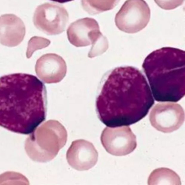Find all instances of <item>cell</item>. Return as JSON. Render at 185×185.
<instances>
[{
	"instance_id": "cell-1",
	"label": "cell",
	"mask_w": 185,
	"mask_h": 185,
	"mask_svg": "<svg viewBox=\"0 0 185 185\" xmlns=\"http://www.w3.org/2000/svg\"><path fill=\"white\" fill-rule=\"evenodd\" d=\"M153 104L151 90L142 72L134 67H119L102 80L95 110L106 126H130L143 119Z\"/></svg>"
},
{
	"instance_id": "cell-16",
	"label": "cell",
	"mask_w": 185,
	"mask_h": 185,
	"mask_svg": "<svg viewBox=\"0 0 185 185\" xmlns=\"http://www.w3.org/2000/svg\"><path fill=\"white\" fill-rule=\"evenodd\" d=\"M29 184L25 176L20 173L7 171L0 175V184Z\"/></svg>"
},
{
	"instance_id": "cell-5",
	"label": "cell",
	"mask_w": 185,
	"mask_h": 185,
	"mask_svg": "<svg viewBox=\"0 0 185 185\" xmlns=\"http://www.w3.org/2000/svg\"><path fill=\"white\" fill-rule=\"evenodd\" d=\"M150 10L145 0H127L115 17L119 30L127 33H135L148 25Z\"/></svg>"
},
{
	"instance_id": "cell-3",
	"label": "cell",
	"mask_w": 185,
	"mask_h": 185,
	"mask_svg": "<svg viewBox=\"0 0 185 185\" xmlns=\"http://www.w3.org/2000/svg\"><path fill=\"white\" fill-rule=\"evenodd\" d=\"M154 100L177 102L185 95V52L164 47L150 53L143 64Z\"/></svg>"
},
{
	"instance_id": "cell-11",
	"label": "cell",
	"mask_w": 185,
	"mask_h": 185,
	"mask_svg": "<svg viewBox=\"0 0 185 185\" xmlns=\"http://www.w3.org/2000/svg\"><path fill=\"white\" fill-rule=\"evenodd\" d=\"M25 35V24L20 18L13 14L0 16V44L15 47L23 41Z\"/></svg>"
},
{
	"instance_id": "cell-19",
	"label": "cell",
	"mask_w": 185,
	"mask_h": 185,
	"mask_svg": "<svg viewBox=\"0 0 185 185\" xmlns=\"http://www.w3.org/2000/svg\"><path fill=\"white\" fill-rule=\"evenodd\" d=\"M51 1H54V2H58V3H66V2H69V1H73V0H51Z\"/></svg>"
},
{
	"instance_id": "cell-18",
	"label": "cell",
	"mask_w": 185,
	"mask_h": 185,
	"mask_svg": "<svg viewBox=\"0 0 185 185\" xmlns=\"http://www.w3.org/2000/svg\"><path fill=\"white\" fill-rule=\"evenodd\" d=\"M159 7L166 10H171L181 6L184 0H154Z\"/></svg>"
},
{
	"instance_id": "cell-13",
	"label": "cell",
	"mask_w": 185,
	"mask_h": 185,
	"mask_svg": "<svg viewBox=\"0 0 185 185\" xmlns=\"http://www.w3.org/2000/svg\"><path fill=\"white\" fill-rule=\"evenodd\" d=\"M149 185H181L180 177L171 169L158 168L151 172L148 177Z\"/></svg>"
},
{
	"instance_id": "cell-4",
	"label": "cell",
	"mask_w": 185,
	"mask_h": 185,
	"mask_svg": "<svg viewBox=\"0 0 185 185\" xmlns=\"http://www.w3.org/2000/svg\"><path fill=\"white\" fill-rule=\"evenodd\" d=\"M29 135L25 143V152L30 159L38 163L53 160L67 141V132L56 120L39 124Z\"/></svg>"
},
{
	"instance_id": "cell-8",
	"label": "cell",
	"mask_w": 185,
	"mask_h": 185,
	"mask_svg": "<svg viewBox=\"0 0 185 185\" xmlns=\"http://www.w3.org/2000/svg\"><path fill=\"white\" fill-rule=\"evenodd\" d=\"M150 124L164 133H171L181 127L184 121V112L179 104L174 102L159 103L150 111Z\"/></svg>"
},
{
	"instance_id": "cell-14",
	"label": "cell",
	"mask_w": 185,
	"mask_h": 185,
	"mask_svg": "<svg viewBox=\"0 0 185 185\" xmlns=\"http://www.w3.org/2000/svg\"><path fill=\"white\" fill-rule=\"evenodd\" d=\"M120 0H81L83 10L90 15L114 9Z\"/></svg>"
},
{
	"instance_id": "cell-6",
	"label": "cell",
	"mask_w": 185,
	"mask_h": 185,
	"mask_svg": "<svg viewBox=\"0 0 185 185\" xmlns=\"http://www.w3.org/2000/svg\"><path fill=\"white\" fill-rule=\"evenodd\" d=\"M33 21L36 28L46 35H59L66 29L69 15L62 5L45 3L36 9Z\"/></svg>"
},
{
	"instance_id": "cell-9",
	"label": "cell",
	"mask_w": 185,
	"mask_h": 185,
	"mask_svg": "<svg viewBox=\"0 0 185 185\" xmlns=\"http://www.w3.org/2000/svg\"><path fill=\"white\" fill-rule=\"evenodd\" d=\"M67 161L73 169L87 171L96 164L98 153L92 143L85 140H77L72 143L67 152Z\"/></svg>"
},
{
	"instance_id": "cell-12",
	"label": "cell",
	"mask_w": 185,
	"mask_h": 185,
	"mask_svg": "<svg viewBox=\"0 0 185 185\" xmlns=\"http://www.w3.org/2000/svg\"><path fill=\"white\" fill-rule=\"evenodd\" d=\"M100 29L95 19L85 18L73 22L67 30L70 43L76 47L90 45V35L94 30Z\"/></svg>"
},
{
	"instance_id": "cell-17",
	"label": "cell",
	"mask_w": 185,
	"mask_h": 185,
	"mask_svg": "<svg viewBox=\"0 0 185 185\" xmlns=\"http://www.w3.org/2000/svg\"><path fill=\"white\" fill-rule=\"evenodd\" d=\"M50 41L45 38L39 36L32 37L28 44L26 51L27 58L30 59L36 51L48 47L50 45Z\"/></svg>"
},
{
	"instance_id": "cell-2",
	"label": "cell",
	"mask_w": 185,
	"mask_h": 185,
	"mask_svg": "<svg viewBox=\"0 0 185 185\" xmlns=\"http://www.w3.org/2000/svg\"><path fill=\"white\" fill-rule=\"evenodd\" d=\"M46 89L36 76L24 73L0 77V127L29 135L46 119Z\"/></svg>"
},
{
	"instance_id": "cell-7",
	"label": "cell",
	"mask_w": 185,
	"mask_h": 185,
	"mask_svg": "<svg viewBox=\"0 0 185 185\" xmlns=\"http://www.w3.org/2000/svg\"><path fill=\"white\" fill-rule=\"evenodd\" d=\"M101 142L107 152L116 156L128 155L137 147L136 136L129 126L107 127L103 130Z\"/></svg>"
},
{
	"instance_id": "cell-10",
	"label": "cell",
	"mask_w": 185,
	"mask_h": 185,
	"mask_svg": "<svg viewBox=\"0 0 185 185\" xmlns=\"http://www.w3.org/2000/svg\"><path fill=\"white\" fill-rule=\"evenodd\" d=\"M67 64L61 56L56 54H46L36 61V73L45 83H58L66 76Z\"/></svg>"
},
{
	"instance_id": "cell-15",
	"label": "cell",
	"mask_w": 185,
	"mask_h": 185,
	"mask_svg": "<svg viewBox=\"0 0 185 185\" xmlns=\"http://www.w3.org/2000/svg\"><path fill=\"white\" fill-rule=\"evenodd\" d=\"M91 49L88 53L89 58H94L105 53L109 49V41L107 37L101 33L100 29L94 30L90 36Z\"/></svg>"
}]
</instances>
